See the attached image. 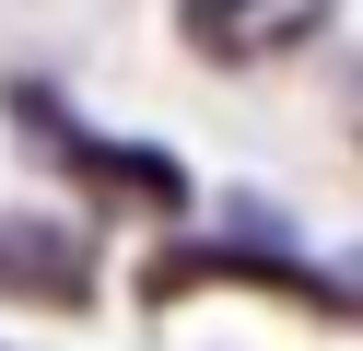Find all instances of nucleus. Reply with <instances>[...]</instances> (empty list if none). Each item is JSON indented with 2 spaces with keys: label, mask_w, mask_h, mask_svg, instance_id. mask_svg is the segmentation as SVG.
Here are the masks:
<instances>
[{
  "label": "nucleus",
  "mask_w": 363,
  "mask_h": 351,
  "mask_svg": "<svg viewBox=\"0 0 363 351\" xmlns=\"http://www.w3.org/2000/svg\"><path fill=\"white\" fill-rule=\"evenodd\" d=\"M12 117H24V140L82 187V211H141V223H176V211H188V164H176V152H152V140H106L94 117L59 106L48 82H12Z\"/></svg>",
  "instance_id": "f257e3e1"
},
{
  "label": "nucleus",
  "mask_w": 363,
  "mask_h": 351,
  "mask_svg": "<svg viewBox=\"0 0 363 351\" xmlns=\"http://www.w3.org/2000/svg\"><path fill=\"white\" fill-rule=\"evenodd\" d=\"M340 269H352V293H363V257H340Z\"/></svg>",
  "instance_id": "20e7f679"
},
{
  "label": "nucleus",
  "mask_w": 363,
  "mask_h": 351,
  "mask_svg": "<svg viewBox=\"0 0 363 351\" xmlns=\"http://www.w3.org/2000/svg\"><path fill=\"white\" fill-rule=\"evenodd\" d=\"M0 293L82 316L94 304V223L82 211H0Z\"/></svg>",
  "instance_id": "f03ea898"
},
{
  "label": "nucleus",
  "mask_w": 363,
  "mask_h": 351,
  "mask_svg": "<svg viewBox=\"0 0 363 351\" xmlns=\"http://www.w3.org/2000/svg\"><path fill=\"white\" fill-rule=\"evenodd\" d=\"M328 12L340 0H176V35L211 70H258V59H293L305 35H328Z\"/></svg>",
  "instance_id": "7ed1b4c3"
}]
</instances>
